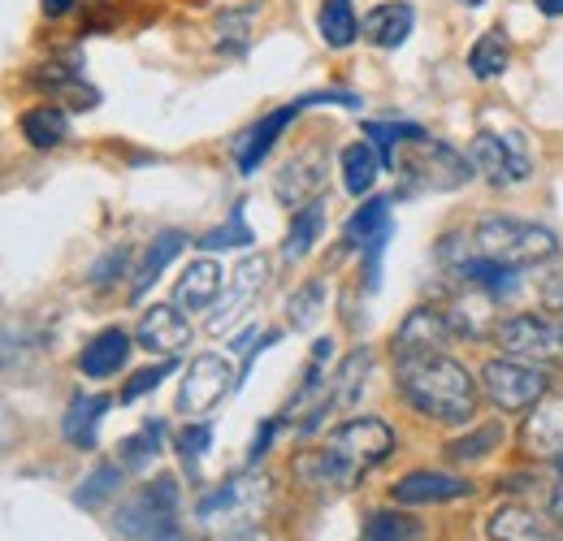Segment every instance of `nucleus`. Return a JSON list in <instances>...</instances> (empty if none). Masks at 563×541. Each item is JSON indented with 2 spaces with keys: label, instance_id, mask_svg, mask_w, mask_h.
Here are the masks:
<instances>
[{
  "label": "nucleus",
  "instance_id": "1",
  "mask_svg": "<svg viewBox=\"0 0 563 541\" xmlns=\"http://www.w3.org/2000/svg\"><path fill=\"white\" fill-rule=\"evenodd\" d=\"M395 451V429L377 416H355L339 424L321 451H308L295 460V476L317 489H355L360 476L386 464Z\"/></svg>",
  "mask_w": 563,
  "mask_h": 541
},
{
  "label": "nucleus",
  "instance_id": "2",
  "mask_svg": "<svg viewBox=\"0 0 563 541\" xmlns=\"http://www.w3.org/2000/svg\"><path fill=\"white\" fill-rule=\"evenodd\" d=\"M395 386H399L404 404L438 424H473L477 404H482V386L446 351L395 364Z\"/></svg>",
  "mask_w": 563,
  "mask_h": 541
},
{
  "label": "nucleus",
  "instance_id": "3",
  "mask_svg": "<svg viewBox=\"0 0 563 541\" xmlns=\"http://www.w3.org/2000/svg\"><path fill=\"white\" fill-rule=\"evenodd\" d=\"M468 256H482L507 269H533L560 256V234L525 217H486L468 234Z\"/></svg>",
  "mask_w": 563,
  "mask_h": 541
},
{
  "label": "nucleus",
  "instance_id": "4",
  "mask_svg": "<svg viewBox=\"0 0 563 541\" xmlns=\"http://www.w3.org/2000/svg\"><path fill=\"white\" fill-rule=\"evenodd\" d=\"M269 498H274V481L265 473H239L230 481H221L217 489H209L196 507L200 525L217 529V533H239V529H256L261 516L269 511Z\"/></svg>",
  "mask_w": 563,
  "mask_h": 541
},
{
  "label": "nucleus",
  "instance_id": "5",
  "mask_svg": "<svg viewBox=\"0 0 563 541\" xmlns=\"http://www.w3.org/2000/svg\"><path fill=\"white\" fill-rule=\"evenodd\" d=\"M482 395L498 411H529L551 395V373L533 360H516V355H494L482 368Z\"/></svg>",
  "mask_w": 563,
  "mask_h": 541
},
{
  "label": "nucleus",
  "instance_id": "6",
  "mask_svg": "<svg viewBox=\"0 0 563 541\" xmlns=\"http://www.w3.org/2000/svg\"><path fill=\"white\" fill-rule=\"evenodd\" d=\"M174 516H178V481L161 476L118 507L113 529L126 541H156L174 529Z\"/></svg>",
  "mask_w": 563,
  "mask_h": 541
},
{
  "label": "nucleus",
  "instance_id": "7",
  "mask_svg": "<svg viewBox=\"0 0 563 541\" xmlns=\"http://www.w3.org/2000/svg\"><path fill=\"white\" fill-rule=\"evenodd\" d=\"M404 174H408V183L417 191H455V187L477 178L468 156H460L451 143H438V139L429 135L412 143V152L404 161Z\"/></svg>",
  "mask_w": 563,
  "mask_h": 541
},
{
  "label": "nucleus",
  "instance_id": "8",
  "mask_svg": "<svg viewBox=\"0 0 563 541\" xmlns=\"http://www.w3.org/2000/svg\"><path fill=\"white\" fill-rule=\"evenodd\" d=\"M468 161L473 169L490 183V187H520L533 178V156L525 147V135H473V147H468Z\"/></svg>",
  "mask_w": 563,
  "mask_h": 541
},
{
  "label": "nucleus",
  "instance_id": "9",
  "mask_svg": "<svg viewBox=\"0 0 563 541\" xmlns=\"http://www.w3.org/2000/svg\"><path fill=\"white\" fill-rule=\"evenodd\" d=\"M494 342L503 355H516V360H533V364H547L563 351L560 325H551L542 312H516V317H503Z\"/></svg>",
  "mask_w": 563,
  "mask_h": 541
},
{
  "label": "nucleus",
  "instance_id": "10",
  "mask_svg": "<svg viewBox=\"0 0 563 541\" xmlns=\"http://www.w3.org/2000/svg\"><path fill=\"white\" fill-rule=\"evenodd\" d=\"M368 373H373V351H368V346H355L352 355L334 368V377L325 382V395L308 407V420L299 424V433L308 438V433H317V429L325 424V416L352 411V407L360 404V390H364V377H368Z\"/></svg>",
  "mask_w": 563,
  "mask_h": 541
},
{
  "label": "nucleus",
  "instance_id": "11",
  "mask_svg": "<svg viewBox=\"0 0 563 541\" xmlns=\"http://www.w3.org/2000/svg\"><path fill=\"white\" fill-rule=\"evenodd\" d=\"M234 386H239V382H234V368H230L225 355H212V351L209 355H196L191 368H187V377H183V386H178V411L205 416V411H212Z\"/></svg>",
  "mask_w": 563,
  "mask_h": 541
},
{
  "label": "nucleus",
  "instance_id": "12",
  "mask_svg": "<svg viewBox=\"0 0 563 541\" xmlns=\"http://www.w3.org/2000/svg\"><path fill=\"white\" fill-rule=\"evenodd\" d=\"M265 286H269V261H265V256H247L239 269L230 273V286H225L221 303L212 308V317H209L212 334L234 330V325L247 317V308L261 299V290H265Z\"/></svg>",
  "mask_w": 563,
  "mask_h": 541
},
{
  "label": "nucleus",
  "instance_id": "13",
  "mask_svg": "<svg viewBox=\"0 0 563 541\" xmlns=\"http://www.w3.org/2000/svg\"><path fill=\"white\" fill-rule=\"evenodd\" d=\"M325 174H330V152L325 143H312L303 152H295L274 178V196H278L286 208H303L308 200L321 196L325 187Z\"/></svg>",
  "mask_w": 563,
  "mask_h": 541
},
{
  "label": "nucleus",
  "instance_id": "14",
  "mask_svg": "<svg viewBox=\"0 0 563 541\" xmlns=\"http://www.w3.org/2000/svg\"><path fill=\"white\" fill-rule=\"evenodd\" d=\"M455 339L451 334V325H446V312H438V308H412L408 317H404V325L395 330V364H404V360H421V355H438V351H446V342Z\"/></svg>",
  "mask_w": 563,
  "mask_h": 541
},
{
  "label": "nucleus",
  "instance_id": "15",
  "mask_svg": "<svg viewBox=\"0 0 563 541\" xmlns=\"http://www.w3.org/2000/svg\"><path fill=\"white\" fill-rule=\"evenodd\" d=\"M135 342H140L143 351L161 355V360H174V355L187 351V342H191V321L183 317L178 303H152L140 317Z\"/></svg>",
  "mask_w": 563,
  "mask_h": 541
},
{
  "label": "nucleus",
  "instance_id": "16",
  "mask_svg": "<svg viewBox=\"0 0 563 541\" xmlns=\"http://www.w3.org/2000/svg\"><path fill=\"white\" fill-rule=\"evenodd\" d=\"M299 113H303V104L290 100V104H282V109H274V113H265L247 135L234 143V161H239V174H243V178H252V174L265 165V156L274 152V143L286 135V126H290Z\"/></svg>",
  "mask_w": 563,
  "mask_h": 541
},
{
  "label": "nucleus",
  "instance_id": "17",
  "mask_svg": "<svg viewBox=\"0 0 563 541\" xmlns=\"http://www.w3.org/2000/svg\"><path fill=\"white\" fill-rule=\"evenodd\" d=\"M520 451L538 460H563V395H547L542 404L529 407L520 424Z\"/></svg>",
  "mask_w": 563,
  "mask_h": 541
},
{
  "label": "nucleus",
  "instance_id": "18",
  "mask_svg": "<svg viewBox=\"0 0 563 541\" xmlns=\"http://www.w3.org/2000/svg\"><path fill=\"white\" fill-rule=\"evenodd\" d=\"M468 494H473V485H468L464 476L433 473V468H417V473H408L395 481V503H399V507L455 503V498H468Z\"/></svg>",
  "mask_w": 563,
  "mask_h": 541
},
{
  "label": "nucleus",
  "instance_id": "19",
  "mask_svg": "<svg viewBox=\"0 0 563 541\" xmlns=\"http://www.w3.org/2000/svg\"><path fill=\"white\" fill-rule=\"evenodd\" d=\"M417 26V9L408 0H386V4H373L360 22V35L373 44V48H404L408 35Z\"/></svg>",
  "mask_w": 563,
  "mask_h": 541
},
{
  "label": "nucleus",
  "instance_id": "20",
  "mask_svg": "<svg viewBox=\"0 0 563 541\" xmlns=\"http://www.w3.org/2000/svg\"><path fill=\"white\" fill-rule=\"evenodd\" d=\"M446 325H451V334H460V339H490L494 330H498L494 295L490 290L468 286V295H460V299L446 308Z\"/></svg>",
  "mask_w": 563,
  "mask_h": 541
},
{
  "label": "nucleus",
  "instance_id": "21",
  "mask_svg": "<svg viewBox=\"0 0 563 541\" xmlns=\"http://www.w3.org/2000/svg\"><path fill=\"white\" fill-rule=\"evenodd\" d=\"M221 265L212 261V256H200V261H191L183 277H178V286H174V303L183 308V312H205L217 303V295H221Z\"/></svg>",
  "mask_w": 563,
  "mask_h": 541
},
{
  "label": "nucleus",
  "instance_id": "22",
  "mask_svg": "<svg viewBox=\"0 0 563 541\" xmlns=\"http://www.w3.org/2000/svg\"><path fill=\"white\" fill-rule=\"evenodd\" d=\"M131 334L126 330H100L96 339L82 346V355H78V373L82 377H113V373H122L126 368V360H131Z\"/></svg>",
  "mask_w": 563,
  "mask_h": 541
},
{
  "label": "nucleus",
  "instance_id": "23",
  "mask_svg": "<svg viewBox=\"0 0 563 541\" xmlns=\"http://www.w3.org/2000/svg\"><path fill=\"white\" fill-rule=\"evenodd\" d=\"M486 533H490V541H551V520L533 507L507 503L490 516Z\"/></svg>",
  "mask_w": 563,
  "mask_h": 541
},
{
  "label": "nucleus",
  "instance_id": "24",
  "mask_svg": "<svg viewBox=\"0 0 563 541\" xmlns=\"http://www.w3.org/2000/svg\"><path fill=\"white\" fill-rule=\"evenodd\" d=\"M109 407H113L109 395H74L70 407H66V420H62L66 442L91 451V446H96V433H100V420H104Z\"/></svg>",
  "mask_w": 563,
  "mask_h": 541
},
{
  "label": "nucleus",
  "instance_id": "25",
  "mask_svg": "<svg viewBox=\"0 0 563 541\" xmlns=\"http://www.w3.org/2000/svg\"><path fill=\"white\" fill-rule=\"evenodd\" d=\"M187 247V234H178V230H165V234H156L152 243H147V252H143L140 269H135V281H131V299H143L156 281H161V273L174 265V256Z\"/></svg>",
  "mask_w": 563,
  "mask_h": 541
},
{
  "label": "nucleus",
  "instance_id": "26",
  "mask_svg": "<svg viewBox=\"0 0 563 541\" xmlns=\"http://www.w3.org/2000/svg\"><path fill=\"white\" fill-rule=\"evenodd\" d=\"M321 234H325V200L317 196V200H308L303 208H295L282 256H286L290 265H295V261H303V256L317 247V239H321Z\"/></svg>",
  "mask_w": 563,
  "mask_h": 541
},
{
  "label": "nucleus",
  "instance_id": "27",
  "mask_svg": "<svg viewBox=\"0 0 563 541\" xmlns=\"http://www.w3.org/2000/svg\"><path fill=\"white\" fill-rule=\"evenodd\" d=\"M22 139H26L31 147H40V152L62 147V143L70 139V118H66V109H57V104L26 109V113H22Z\"/></svg>",
  "mask_w": 563,
  "mask_h": 541
},
{
  "label": "nucleus",
  "instance_id": "28",
  "mask_svg": "<svg viewBox=\"0 0 563 541\" xmlns=\"http://www.w3.org/2000/svg\"><path fill=\"white\" fill-rule=\"evenodd\" d=\"M317 31L330 48H352L360 40V18H355L352 0H321L317 9Z\"/></svg>",
  "mask_w": 563,
  "mask_h": 541
},
{
  "label": "nucleus",
  "instance_id": "29",
  "mask_svg": "<svg viewBox=\"0 0 563 541\" xmlns=\"http://www.w3.org/2000/svg\"><path fill=\"white\" fill-rule=\"evenodd\" d=\"M377 174H382V156L373 152V143H352V147H343V187H347L352 196H368L373 183H377Z\"/></svg>",
  "mask_w": 563,
  "mask_h": 541
},
{
  "label": "nucleus",
  "instance_id": "30",
  "mask_svg": "<svg viewBox=\"0 0 563 541\" xmlns=\"http://www.w3.org/2000/svg\"><path fill=\"white\" fill-rule=\"evenodd\" d=\"M507 66H511V40H507L498 26H490V31L473 44L468 69H473V78H498Z\"/></svg>",
  "mask_w": 563,
  "mask_h": 541
},
{
  "label": "nucleus",
  "instance_id": "31",
  "mask_svg": "<svg viewBox=\"0 0 563 541\" xmlns=\"http://www.w3.org/2000/svg\"><path fill=\"white\" fill-rule=\"evenodd\" d=\"M421 538H424L421 520H412L404 511H373L364 520V533H360V541H421Z\"/></svg>",
  "mask_w": 563,
  "mask_h": 541
},
{
  "label": "nucleus",
  "instance_id": "32",
  "mask_svg": "<svg viewBox=\"0 0 563 541\" xmlns=\"http://www.w3.org/2000/svg\"><path fill=\"white\" fill-rule=\"evenodd\" d=\"M364 139L373 143V152L382 156V165L395 169V147L399 143H417V139H424V131L421 126H408V122H368Z\"/></svg>",
  "mask_w": 563,
  "mask_h": 541
},
{
  "label": "nucleus",
  "instance_id": "33",
  "mask_svg": "<svg viewBox=\"0 0 563 541\" xmlns=\"http://www.w3.org/2000/svg\"><path fill=\"white\" fill-rule=\"evenodd\" d=\"M321 312H325V281H321V277H308V281L290 295V303H286L290 330H312Z\"/></svg>",
  "mask_w": 563,
  "mask_h": 541
},
{
  "label": "nucleus",
  "instance_id": "34",
  "mask_svg": "<svg viewBox=\"0 0 563 541\" xmlns=\"http://www.w3.org/2000/svg\"><path fill=\"white\" fill-rule=\"evenodd\" d=\"M386 225H390V200L377 196V200H368L352 221L343 225V243H347V247H364V243H368L373 234H382Z\"/></svg>",
  "mask_w": 563,
  "mask_h": 541
},
{
  "label": "nucleus",
  "instance_id": "35",
  "mask_svg": "<svg viewBox=\"0 0 563 541\" xmlns=\"http://www.w3.org/2000/svg\"><path fill=\"white\" fill-rule=\"evenodd\" d=\"M161 442H165V424H161V420H147L140 433H131V438L122 442V468H126V473L147 468V464L161 455Z\"/></svg>",
  "mask_w": 563,
  "mask_h": 541
},
{
  "label": "nucleus",
  "instance_id": "36",
  "mask_svg": "<svg viewBox=\"0 0 563 541\" xmlns=\"http://www.w3.org/2000/svg\"><path fill=\"white\" fill-rule=\"evenodd\" d=\"M122 473H126L122 464H100L96 473H91L82 485H78V489H74V503H78L82 511H96L104 498H113V494L122 489Z\"/></svg>",
  "mask_w": 563,
  "mask_h": 541
},
{
  "label": "nucleus",
  "instance_id": "37",
  "mask_svg": "<svg viewBox=\"0 0 563 541\" xmlns=\"http://www.w3.org/2000/svg\"><path fill=\"white\" fill-rule=\"evenodd\" d=\"M252 18H256V0L252 4H239V9H225L217 18V48L221 53H243L247 48V35H252Z\"/></svg>",
  "mask_w": 563,
  "mask_h": 541
},
{
  "label": "nucleus",
  "instance_id": "38",
  "mask_svg": "<svg viewBox=\"0 0 563 541\" xmlns=\"http://www.w3.org/2000/svg\"><path fill=\"white\" fill-rule=\"evenodd\" d=\"M252 243H256V234L247 230L243 203H234V208H230V221H225V225H217V230H209V234L200 239V247H205V252H217V247H252Z\"/></svg>",
  "mask_w": 563,
  "mask_h": 541
},
{
  "label": "nucleus",
  "instance_id": "39",
  "mask_svg": "<svg viewBox=\"0 0 563 541\" xmlns=\"http://www.w3.org/2000/svg\"><path fill=\"white\" fill-rule=\"evenodd\" d=\"M498 442H503V429H498V424H482V429H473L468 438H455V442L446 446V455L460 460V464H473V460H486Z\"/></svg>",
  "mask_w": 563,
  "mask_h": 541
},
{
  "label": "nucleus",
  "instance_id": "40",
  "mask_svg": "<svg viewBox=\"0 0 563 541\" xmlns=\"http://www.w3.org/2000/svg\"><path fill=\"white\" fill-rule=\"evenodd\" d=\"M209 446H212V424H187L183 433H178V455L187 460V468H196L205 455H209Z\"/></svg>",
  "mask_w": 563,
  "mask_h": 541
},
{
  "label": "nucleus",
  "instance_id": "41",
  "mask_svg": "<svg viewBox=\"0 0 563 541\" xmlns=\"http://www.w3.org/2000/svg\"><path fill=\"white\" fill-rule=\"evenodd\" d=\"M174 373V360H161V364H152V368H143V373H135L131 382H126V390H122V404H135V399H143L147 390H156L165 377Z\"/></svg>",
  "mask_w": 563,
  "mask_h": 541
},
{
  "label": "nucleus",
  "instance_id": "42",
  "mask_svg": "<svg viewBox=\"0 0 563 541\" xmlns=\"http://www.w3.org/2000/svg\"><path fill=\"white\" fill-rule=\"evenodd\" d=\"M126 265H131V247H113V252L91 269V286H96V290L113 286L118 277H126Z\"/></svg>",
  "mask_w": 563,
  "mask_h": 541
},
{
  "label": "nucleus",
  "instance_id": "43",
  "mask_svg": "<svg viewBox=\"0 0 563 541\" xmlns=\"http://www.w3.org/2000/svg\"><path fill=\"white\" fill-rule=\"evenodd\" d=\"M538 295H542V308H547V312H560L563 317V269H555L551 277H542Z\"/></svg>",
  "mask_w": 563,
  "mask_h": 541
},
{
  "label": "nucleus",
  "instance_id": "44",
  "mask_svg": "<svg viewBox=\"0 0 563 541\" xmlns=\"http://www.w3.org/2000/svg\"><path fill=\"white\" fill-rule=\"evenodd\" d=\"M274 433H278V420H269V424H261V433H256V442H252V455H247L252 464H256V460H261V455L269 451V442H274Z\"/></svg>",
  "mask_w": 563,
  "mask_h": 541
},
{
  "label": "nucleus",
  "instance_id": "45",
  "mask_svg": "<svg viewBox=\"0 0 563 541\" xmlns=\"http://www.w3.org/2000/svg\"><path fill=\"white\" fill-rule=\"evenodd\" d=\"M40 4H44V13H48V18H66L78 0H40Z\"/></svg>",
  "mask_w": 563,
  "mask_h": 541
},
{
  "label": "nucleus",
  "instance_id": "46",
  "mask_svg": "<svg viewBox=\"0 0 563 541\" xmlns=\"http://www.w3.org/2000/svg\"><path fill=\"white\" fill-rule=\"evenodd\" d=\"M221 541H274L265 529H239V533H230V538H221Z\"/></svg>",
  "mask_w": 563,
  "mask_h": 541
},
{
  "label": "nucleus",
  "instance_id": "47",
  "mask_svg": "<svg viewBox=\"0 0 563 541\" xmlns=\"http://www.w3.org/2000/svg\"><path fill=\"white\" fill-rule=\"evenodd\" d=\"M551 520L563 529V481L555 485V494H551Z\"/></svg>",
  "mask_w": 563,
  "mask_h": 541
},
{
  "label": "nucleus",
  "instance_id": "48",
  "mask_svg": "<svg viewBox=\"0 0 563 541\" xmlns=\"http://www.w3.org/2000/svg\"><path fill=\"white\" fill-rule=\"evenodd\" d=\"M538 4V13H547V18H560L563 13V0H533Z\"/></svg>",
  "mask_w": 563,
  "mask_h": 541
},
{
  "label": "nucleus",
  "instance_id": "49",
  "mask_svg": "<svg viewBox=\"0 0 563 541\" xmlns=\"http://www.w3.org/2000/svg\"><path fill=\"white\" fill-rule=\"evenodd\" d=\"M156 541H187V538H183V533H178V529H169V533H165V538H156Z\"/></svg>",
  "mask_w": 563,
  "mask_h": 541
},
{
  "label": "nucleus",
  "instance_id": "50",
  "mask_svg": "<svg viewBox=\"0 0 563 541\" xmlns=\"http://www.w3.org/2000/svg\"><path fill=\"white\" fill-rule=\"evenodd\" d=\"M460 4H468V9H477V4H482V0H460Z\"/></svg>",
  "mask_w": 563,
  "mask_h": 541
},
{
  "label": "nucleus",
  "instance_id": "51",
  "mask_svg": "<svg viewBox=\"0 0 563 541\" xmlns=\"http://www.w3.org/2000/svg\"><path fill=\"white\" fill-rule=\"evenodd\" d=\"M560 468H563V460H560Z\"/></svg>",
  "mask_w": 563,
  "mask_h": 541
},
{
  "label": "nucleus",
  "instance_id": "52",
  "mask_svg": "<svg viewBox=\"0 0 563 541\" xmlns=\"http://www.w3.org/2000/svg\"><path fill=\"white\" fill-rule=\"evenodd\" d=\"M560 334H563V330H560Z\"/></svg>",
  "mask_w": 563,
  "mask_h": 541
}]
</instances>
